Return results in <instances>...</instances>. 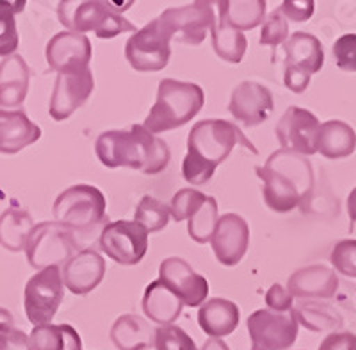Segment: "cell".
I'll return each instance as SVG.
<instances>
[{
	"label": "cell",
	"instance_id": "cell-1",
	"mask_svg": "<svg viewBox=\"0 0 356 350\" xmlns=\"http://www.w3.org/2000/svg\"><path fill=\"white\" fill-rule=\"evenodd\" d=\"M237 144L259 153L239 126L227 119H203L191 128L182 174L191 185H203L214 176L218 165L230 157Z\"/></svg>",
	"mask_w": 356,
	"mask_h": 350
},
{
	"label": "cell",
	"instance_id": "cell-2",
	"mask_svg": "<svg viewBox=\"0 0 356 350\" xmlns=\"http://www.w3.org/2000/svg\"><path fill=\"white\" fill-rule=\"evenodd\" d=\"M95 151L98 160L109 169L129 167L145 174L162 173L171 160V151L164 139L143 125L100 133Z\"/></svg>",
	"mask_w": 356,
	"mask_h": 350
},
{
	"label": "cell",
	"instance_id": "cell-3",
	"mask_svg": "<svg viewBox=\"0 0 356 350\" xmlns=\"http://www.w3.org/2000/svg\"><path fill=\"white\" fill-rule=\"evenodd\" d=\"M255 171L264 183V201L278 214L298 208L314 189L310 162L292 151L280 149Z\"/></svg>",
	"mask_w": 356,
	"mask_h": 350
},
{
	"label": "cell",
	"instance_id": "cell-4",
	"mask_svg": "<svg viewBox=\"0 0 356 350\" xmlns=\"http://www.w3.org/2000/svg\"><path fill=\"white\" fill-rule=\"evenodd\" d=\"M205 103V93L198 84L193 82L164 78L157 89V100L146 116L145 126L152 133L170 132L187 125L196 117Z\"/></svg>",
	"mask_w": 356,
	"mask_h": 350
},
{
	"label": "cell",
	"instance_id": "cell-5",
	"mask_svg": "<svg viewBox=\"0 0 356 350\" xmlns=\"http://www.w3.org/2000/svg\"><path fill=\"white\" fill-rule=\"evenodd\" d=\"M57 15L59 22L72 33H95L100 40H113L123 33H138L132 22L122 17V12H118L111 2L66 0L59 2Z\"/></svg>",
	"mask_w": 356,
	"mask_h": 350
},
{
	"label": "cell",
	"instance_id": "cell-6",
	"mask_svg": "<svg viewBox=\"0 0 356 350\" xmlns=\"http://www.w3.org/2000/svg\"><path fill=\"white\" fill-rule=\"evenodd\" d=\"M107 201L93 185H73L63 190L54 201V219L73 231H88L106 221Z\"/></svg>",
	"mask_w": 356,
	"mask_h": 350
},
{
	"label": "cell",
	"instance_id": "cell-7",
	"mask_svg": "<svg viewBox=\"0 0 356 350\" xmlns=\"http://www.w3.org/2000/svg\"><path fill=\"white\" fill-rule=\"evenodd\" d=\"M75 231L56 221L40 222L29 237L27 260L34 269L66 265L75 256Z\"/></svg>",
	"mask_w": 356,
	"mask_h": 350
},
{
	"label": "cell",
	"instance_id": "cell-8",
	"mask_svg": "<svg viewBox=\"0 0 356 350\" xmlns=\"http://www.w3.org/2000/svg\"><path fill=\"white\" fill-rule=\"evenodd\" d=\"M65 297L61 267L40 270L25 285L24 306L29 322L34 327L49 326Z\"/></svg>",
	"mask_w": 356,
	"mask_h": 350
},
{
	"label": "cell",
	"instance_id": "cell-9",
	"mask_svg": "<svg viewBox=\"0 0 356 350\" xmlns=\"http://www.w3.org/2000/svg\"><path fill=\"white\" fill-rule=\"evenodd\" d=\"M171 34L155 18L129 38L125 44V57L136 72H161L168 66L171 57Z\"/></svg>",
	"mask_w": 356,
	"mask_h": 350
},
{
	"label": "cell",
	"instance_id": "cell-10",
	"mask_svg": "<svg viewBox=\"0 0 356 350\" xmlns=\"http://www.w3.org/2000/svg\"><path fill=\"white\" fill-rule=\"evenodd\" d=\"M300 324L294 313L259 310L248 318L251 350H287L298 340Z\"/></svg>",
	"mask_w": 356,
	"mask_h": 350
},
{
	"label": "cell",
	"instance_id": "cell-11",
	"mask_svg": "<svg viewBox=\"0 0 356 350\" xmlns=\"http://www.w3.org/2000/svg\"><path fill=\"white\" fill-rule=\"evenodd\" d=\"M148 231L136 221H113L100 233V249L120 265H138L148 251Z\"/></svg>",
	"mask_w": 356,
	"mask_h": 350
},
{
	"label": "cell",
	"instance_id": "cell-12",
	"mask_svg": "<svg viewBox=\"0 0 356 350\" xmlns=\"http://www.w3.org/2000/svg\"><path fill=\"white\" fill-rule=\"evenodd\" d=\"M159 18L177 43L193 47L203 43L207 33L216 25L214 8L205 0H198L184 8H170Z\"/></svg>",
	"mask_w": 356,
	"mask_h": 350
},
{
	"label": "cell",
	"instance_id": "cell-13",
	"mask_svg": "<svg viewBox=\"0 0 356 350\" xmlns=\"http://www.w3.org/2000/svg\"><path fill=\"white\" fill-rule=\"evenodd\" d=\"M321 121L310 110L291 105L276 126V139L285 151L308 155L317 153V137H319Z\"/></svg>",
	"mask_w": 356,
	"mask_h": 350
},
{
	"label": "cell",
	"instance_id": "cell-14",
	"mask_svg": "<svg viewBox=\"0 0 356 350\" xmlns=\"http://www.w3.org/2000/svg\"><path fill=\"white\" fill-rule=\"evenodd\" d=\"M47 62L57 75H68V73H79L89 68L91 57H93V47L88 36L72 31L57 33L52 40L47 43Z\"/></svg>",
	"mask_w": 356,
	"mask_h": 350
},
{
	"label": "cell",
	"instance_id": "cell-15",
	"mask_svg": "<svg viewBox=\"0 0 356 350\" xmlns=\"http://www.w3.org/2000/svg\"><path fill=\"white\" fill-rule=\"evenodd\" d=\"M95 89V77L91 69L79 73L57 75L50 98L49 114L56 121H65L88 101Z\"/></svg>",
	"mask_w": 356,
	"mask_h": 350
},
{
	"label": "cell",
	"instance_id": "cell-16",
	"mask_svg": "<svg viewBox=\"0 0 356 350\" xmlns=\"http://www.w3.org/2000/svg\"><path fill=\"white\" fill-rule=\"evenodd\" d=\"M159 279L180 297L184 306H202L209 295V281L182 258H166L159 269Z\"/></svg>",
	"mask_w": 356,
	"mask_h": 350
},
{
	"label": "cell",
	"instance_id": "cell-17",
	"mask_svg": "<svg viewBox=\"0 0 356 350\" xmlns=\"http://www.w3.org/2000/svg\"><path fill=\"white\" fill-rule=\"evenodd\" d=\"M273 109H275V101L271 91L259 82L244 81L232 91L228 110L243 125H262L264 121L269 119Z\"/></svg>",
	"mask_w": 356,
	"mask_h": 350
},
{
	"label": "cell",
	"instance_id": "cell-18",
	"mask_svg": "<svg viewBox=\"0 0 356 350\" xmlns=\"http://www.w3.org/2000/svg\"><path fill=\"white\" fill-rule=\"evenodd\" d=\"M211 246L221 265H237L250 247V226L237 214L221 215Z\"/></svg>",
	"mask_w": 356,
	"mask_h": 350
},
{
	"label": "cell",
	"instance_id": "cell-19",
	"mask_svg": "<svg viewBox=\"0 0 356 350\" xmlns=\"http://www.w3.org/2000/svg\"><path fill=\"white\" fill-rule=\"evenodd\" d=\"M106 276V260L95 249H82L63 267V281L72 294L93 292Z\"/></svg>",
	"mask_w": 356,
	"mask_h": 350
},
{
	"label": "cell",
	"instance_id": "cell-20",
	"mask_svg": "<svg viewBox=\"0 0 356 350\" xmlns=\"http://www.w3.org/2000/svg\"><path fill=\"white\" fill-rule=\"evenodd\" d=\"M339 278L335 270L326 265H310L296 270L289 278L287 290L292 297L330 299L337 294Z\"/></svg>",
	"mask_w": 356,
	"mask_h": 350
},
{
	"label": "cell",
	"instance_id": "cell-21",
	"mask_svg": "<svg viewBox=\"0 0 356 350\" xmlns=\"http://www.w3.org/2000/svg\"><path fill=\"white\" fill-rule=\"evenodd\" d=\"M41 128L20 109H0V153L15 155L40 141Z\"/></svg>",
	"mask_w": 356,
	"mask_h": 350
},
{
	"label": "cell",
	"instance_id": "cell-22",
	"mask_svg": "<svg viewBox=\"0 0 356 350\" xmlns=\"http://www.w3.org/2000/svg\"><path fill=\"white\" fill-rule=\"evenodd\" d=\"M31 69L22 56L13 53L0 62V107L15 110L27 98Z\"/></svg>",
	"mask_w": 356,
	"mask_h": 350
},
{
	"label": "cell",
	"instance_id": "cell-23",
	"mask_svg": "<svg viewBox=\"0 0 356 350\" xmlns=\"http://www.w3.org/2000/svg\"><path fill=\"white\" fill-rule=\"evenodd\" d=\"M241 311L237 304L227 299H209L198 311V322L203 333L211 338L222 340L239 326Z\"/></svg>",
	"mask_w": 356,
	"mask_h": 350
},
{
	"label": "cell",
	"instance_id": "cell-24",
	"mask_svg": "<svg viewBox=\"0 0 356 350\" xmlns=\"http://www.w3.org/2000/svg\"><path fill=\"white\" fill-rule=\"evenodd\" d=\"M285 66H292L307 75H316L323 69L324 50L323 43L310 33L291 34L284 44Z\"/></svg>",
	"mask_w": 356,
	"mask_h": 350
},
{
	"label": "cell",
	"instance_id": "cell-25",
	"mask_svg": "<svg viewBox=\"0 0 356 350\" xmlns=\"http://www.w3.org/2000/svg\"><path fill=\"white\" fill-rule=\"evenodd\" d=\"M184 302L161 279H155L146 286L143 297V311L146 318L159 326H171L180 317Z\"/></svg>",
	"mask_w": 356,
	"mask_h": 350
},
{
	"label": "cell",
	"instance_id": "cell-26",
	"mask_svg": "<svg viewBox=\"0 0 356 350\" xmlns=\"http://www.w3.org/2000/svg\"><path fill=\"white\" fill-rule=\"evenodd\" d=\"M356 132L353 126L340 119H330L321 123L317 137V151L330 160H339L355 153Z\"/></svg>",
	"mask_w": 356,
	"mask_h": 350
},
{
	"label": "cell",
	"instance_id": "cell-27",
	"mask_svg": "<svg viewBox=\"0 0 356 350\" xmlns=\"http://www.w3.org/2000/svg\"><path fill=\"white\" fill-rule=\"evenodd\" d=\"M111 340L118 350H146L155 345V331L138 315H123L111 327Z\"/></svg>",
	"mask_w": 356,
	"mask_h": 350
},
{
	"label": "cell",
	"instance_id": "cell-28",
	"mask_svg": "<svg viewBox=\"0 0 356 350\" xmlns=\"http://www.w3.org/2000/svg\"><path fill=\"white\" fill-rule=\"evenodd\" d=\"M266 0H222L218 2L219 22L235 31H251L266 20Z\"/></svg>",
	"mask_w": 356,
	"mask_h": 350
},
{
	"label": "cell",
	"instance_id": "cell-29",
	"mask_svg": "<svg viewBox=\"0 0 356 350\" xmlns=\"http://www.w3.org/2000/svg\"><path fill=\"white\" fill-rule=\"evenodd\" d=\"M34 226L36 224L29 212L18 205L11 206L0 215V246L13 253L25 251Z\"/></svg>",
	"mask_w": 356,
	"mask_h": 350
},
{
	"label": "cell",
	"instance_id": "cell-30",
	"mask_svg": "<svg viewBox=\"0 0 356 350\" xmlns=\"http://www.w3.org/2000/svg\"><path fill=\"white\" fill-rule=\"evenodd\" d=\"M31 343L34 350H82L81 334L68 324L34 327Z\"/></svg>",
	"mask_w": 356,
	"mask_h": 350
},
{
	"label": "cell",
	"instance_id": "cell-31",
	"mask_svg": "<svg viewBox=\"0 0 356 350\" xmlns=\"http://www.w3.org/2000/svg\"><path fill=\"white\" fill-rule=\"evenodd\" d=\"M298 324L308 331L321 333V331H333L342 327V317L333 310L330 304H321V302H300L292 308Z\"/></svg>",
	"mask_w": 356,
	"mask_h": 350
},
{
	"label": "cell",
	"instance_id": "cell-32",
	"mask_svg": "<svg viewBox=\"0 0 356 350\" xmlns=\"http://www.w3.org/2000/svg\"><path fill=\"white\" fill-rule=\"evenodd\" d=\"M211 36L216 56L230 62V65H239L248 50V40L244 33L235 31V28L228 27L218 20L212 27Z\"/></svg>",
	"mask_w": 356,
	"mask_h": 350
},
{
	"label": "cell",
	"instance_id": "cell-33",
	"mask_svg": "<svg viewBox=\"0 0 356 350\" xmlns=\"http://www.w3.org/2000/svg\"><path fill=\"white\" fill-rule=\"evenodd\" d=\"M187 222H189L187 231H189V237L193 238V240L198 242V244L211 242L219 222V210L216 197H207V201L203 203L202 208H200Z\"/></svg>",
	"mask_w": 356,
	"mask_h": 350
},
{
	"label": "cell",
	"instance_id": "cell-34",
	"mask_svg": "<svg viewBox=\"0 0 356 350\" xmlns=\"http://www.w3.org/2000/svg\"><path fill=\"white\" fill-rule=\"evenodd\" d=\"M25 2L0 0V57H9L18 49V28L15 15L24 11Z\"/></svg>",
	"mask_w": 356,
	"mask_h": 350
},
{
	"label": "cell",
	"instance_id": "cell-35",
	"mask_svg": "<svg viewBox=\"0 0 356 350\" xmlns=\"http://www.w3.org/2000/svg\"><path fill=\"white\" fill-rule=\"evenodd\" d=\"M171 210L170 206L161 203L159 199L152 196H145L139 201L138 208H136V215L134 221L145 228L148 233H157V231L164 230L170 222Z\"/></svg>",
	"mask_w": 356,
	"mask_h": 350
},
{
	"label": "cell",
	"instance_id": "cell-36",
	"mask_svg": "<svg viewBox=\"0 0 356 350\" xmlns=\"http://www.w3.org/2000/svg\"><path fill=\"white\" fill-rule=\"evenodd\" d=\"M207 197L203 192L196 189H180L171 199V217L177 222L180 221H189L193 215L198 212L207 201Z\"/></svg>",
	"mask_w": 356,
	"mask_h": 350
},
{
	"label": "cell",
	"instance_id": "cell-37",
	"mask_svg": "<svg viewBox=\"0 0 356 350\" xmlns=\"http://www.w3.org/2000/svg\"><path fill=\"white\" fill-rule=\"evenodd\" d=\"M155 350H198L195 340L182 327L162 326L155 329Z\"/></svg>",
	"mask_w": 356,
	"mask_h": 350
},
{
	"label": "cell",
	"instance_id": "cell-38",
	"mask_svg": "<svg viewBox=\"0 0 356 350\" xmlns=\"http://www.w3.org/2000/svg\"><path fill=\"white\" fill-rule=\"evenodd\" d=\"M289 38H291V34H289V20L280 9H275L264 20L259 43L266 44V47H278V44H285Z\"/></svg>",
	"mask_w": 356,
	"mask_h": 350
},
{
	"label": "cell",
	"instance_id": "cell-39",
	"mask_svg": "<svg viewBox=\"0 0 356 350\" xmlns=\"http://www.w3.org/2000/svg\"><path fill=\"white\" fill-rule=\"evenodd\" d=\"M333 269L339 270L342 276L356 278V240H340L335 244L330 256Z\"/></svg>",
	"mask_w": 356,
	"mask_h": 350
},
{
	"label": "cell",
	"instance_id": "cell-40",
	"mask_svg": "<svg viewBox=\"0 0 356 350\" xmlns=\"http://www.w3.org/2000/svg\"><path fill=\"white\" fill-rule=\"evenodd\" d=\"M333 57L337 66L344 72H356V34H344L333 44Z\"/></svg>",
	"mask_w": 356,
	"mask_h": 350
},
{
	"label": "cell",
	"instance_id": "cell-41",
	"mask_svg": "<svg viewBox=\"0 0 356 350\" xmlns=\"http://www.w3.org/2000/svg\"><path fill=\"white\" fill-rule=\"evenodd\" d=\"M316 9V2L314 0H285L280 11L284 12V17L287 20L301 24V22L310 20Z\"/></svg>",
	"mask_w": 356,
	"mask_h": 350
},
{
	"label": "cell",
	"instance_id": "cell-42",
	"mask_svg": "<svg viewBox=\"0 0 356 350\" xmlns=\"http://www.w3.org/2000/svg\"><path fill=\"white\" fill-rule=\"evenodd\" d=\"M266 304L276 313H291L294 308V297L282 285H273L266 294Z\"/></svg>",
	"mask_w": 356,
	"mask_h": 350
},
{
	"label": "cell",
	"instance_id": "cell-43",
	"mask_svg": "<svg viewBox=\"0 0 356 350\" xmlns=\"http://www.w3.org/2000/svg\"><path fill=\"white\" fill-rule=\"evenodd\" d=\"M0 350H34L31 336L24 331L13 329L0 333Z\"/></svg>",
	"mask_w": 356,
	"mask_h": 350
},
{
	"label": "cell",
	"instance_id": "cell-44",
	"mask_svg": "<svg viewBox=\"0 0 356 350\" xmlns=\"http://www.w3.org/2000/svg\"><path fill=\"white\" fill-rule=\"evenodd\" d=\"M317 350H356V334L332 333L321 342Z\"/></svg>",
	"mask_w": 356,
	"mask_h": 350
},
{
	"label": "cell",
	"instance_id": "cell-45",
	"mask_svg": "<svg viewBox=\"0 0 356 350\" xmlns=\"http://www.w3.org/2000/svg\"><path fill=\"white\" fill-rule=\"evenodd\" d=\"M284 82L287 85V89H291L292 93L301 94L307 91V88L310 85V75H307L305 72L298 68H292V66H285L284 73Z\"/></svg>",
	"mask_w": 356,
	"mask_h": 350
},
{
	"label": "cell",
	"instance_id": "cell-46",
	"mask_svg": "<svg viewBox=\"0 0 356 350\" xmlns=\"http://www.w3.org/2000/svg\"><path fill=\"white\" fill-rule=\"evenodd\" d=\"M15 326H13V317L8 310L0 308V333H6V331H13Z\"/></svg>",
	"mask_w": 356,
	"mask_h": 350
},
{
	"label": "cell",
	"instance_id": "cell-47",
	"mask_svg": "<svg viewBox=\"0 0 356 350\" xmlns=\"http://www.w3.org/2000/svg\"><path fill=\"white\" fill-rule=\"evenodd\" d=\"M200 350H230V347L219 338H209Z\"/></svg>",
	"mask_w": 356,
	"mask_h": 350
},
{
	"label": "cell",
	"instance_id": "cell-48",
	"mask_svg": "<svg viewBox=\"0 0 356 350\" xmlns=\"http://www.w3.org/2000/svg\"><path fill=\"white\" fill-rule=\"evenodd\" d=\"M348 214L351 222H356V187L349 192L348 196Z\"/></svg>",
	"mask_w": 356,
	"mask_h": 350
}]
</instances>
